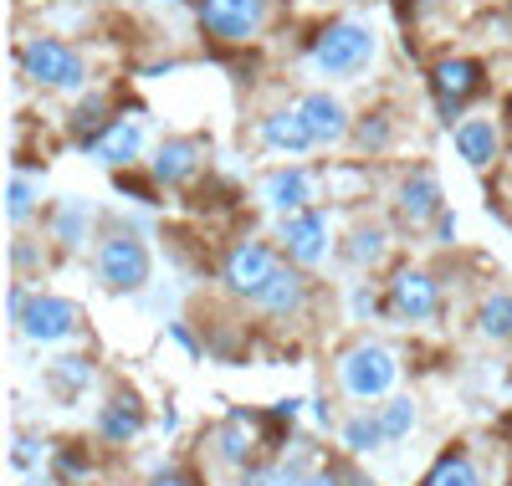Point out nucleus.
<instances>
[{"label": "nucleus", "instance_id": "obj_22", "mask_svg": "<svg viewBox=\"0 0 512 486\" xmlns=\"http://www.w3.org/2000/svg\"><path fill=\"white\" fill-rule=\"evenodd\" d=\"M88 226H93V210L82 205V200H67V205L57 210V241H62V246H77L82 236H88Z\"/></svg>", "mask_w": 512, "mask_h": 486}, {"label": "nucleus", "instance_id": "obj_16", "mask_svg": "<svg viewBox=\"0 0 512 486\" xmlns=\"http://www.w3.org/2000/svg\"><path fill=\"white\" fill-rule=\"evenodd\" d=\"M456 149H461V159L472 164V169H487V164L497 159V123H492V118H466V123H456Z\"/></svg>", "mask_w": 512, "mask_h": 486}, {"label": "nucleus", "instance_id": "obj_27", "mask_svg": "<svg viewBox=\"0 0 512 486\" xmlns=\"http://www.w3.org/2000/svg\"><path fill=\"white\" fill-rule=\"evenodd\" d=\"M246 451H251L246 415H231V420H226V430H221V456H226V461H246Z\"/></svg>", "mask_w": 512, "mask_h": 486}, {"label": "nucleus", "instance_id": "obj_15", "mask_svg": "<svg viewBox=\"0 0 512 486\" xmlns=\"http://www.w3.org/2000/svg\"><path fill=\"white\" fill-rule=\"evenodd\" d=\"M200 169V144L195 139H169L154 154V180L159 185H185L190 174Z\"/></svg>", "mask_w": 512, "mask_h": 486}, {"label": "nucleus", "instance_id": "obj_14", "mask_svg": "<svg viewBox=\"0 0 512 486\" xmlns=\"http://www.w3.org/2000/svg\"><path fill=\"white\" fill-rule=\"evenodd\" d=\"M262 200H267L272 210H282V215H297V210H308L313 185H308L303 169H272L267 185H262Z\"/></svg>", "mask_w": 512, "mask_h": 486}, {"label": "nucleus", "instance_id": "obj_17", "mask_svg": "<svg viewBox=\"0 0 512 486\" xmlns=\"http://www.w3.org/2000/svg\"><path fill=\"white\" fill-rule=\"evenodd\" d=\"M262 144L277 154H303V149H313V134H308L303 113H272V118H262Z\"/></svg>", "mask_w": 512, "mask_h": 486}, {"label": "nucleus", "instance_id": "obj_21", "mask_svg": "<svg viewBox=\"0 0 512 486\" xmlns=\"http://www.w3.org/2000/svg\"><path fill=\"white\" fill-rule=\"evenodd\" d=\"M477 328H482L487 338H512V297H507V292H497V297L482 302Z\"/></svg>", "mask_w": 512, "mask_h": 486}, {"label": "nucleus", "instance_id": "obj_29", "mask_svg": "<svg viewBox=\"0 0 512 486\" xmlns=\"http://www.w3.org/2000/svg\"><path fill=\"white\" fill-rule=\"evenodd\" d=\"M98 128H108V123H103V103H98V98H88V103H82V108L72 113V134L93 144V139H98Z\"/></svg>", "mask_w": 512, "mask_h": 486}, {"label": "nucleus", "instance_id": "obj_23", "mask_svg": "<svg viewBox=\"0 0 512 486\" xmlns=\"http://www.w3.org/2000/svg\"><path fill=\"white\" fill-rule=\"evenodd\" d=\"M36 210V185L26 180V174H11V185H6V215H11V226H26Z\"/></svg>", "mask_w": 512, "mask_h": 486}, {"label": "nucleus", "instance_id": "obj_9", "mask_svg": "<svg viewBox=\"0 0 512 486\" xmlns=\"http://www.w3.org/2000/svg\"><path fill=\"white\" fill-rule=\"evenodd\" d=\"M282 241H287V256L303 261V267H318L328 256V220L318 210H297L282 220Z\"/></svg>", "mask_w": 512, "mask_h": 486}, {"label": "nucleus", "instance_id": "obj_12", "mask_svg": "<svg viewBox=\"0 0 512 486\" xmlns=\"http://www.w3.org/2000/svg\"><path fill=\"white\" fill-rule=\"evenodd\" d=\"M297 113H303L313 144H338V139L349 134V113H344V103H338L333 93H308Z\"/></svg>", "mask_w": 512, "mask_h": 486}, {"label": "nucleus", "instance_id": "obj_24", "mask_svg": "<svg viewBox=\"0 0 512 486\" xmlns=\"http://www.w3.org/2000/svg\"><path fill=\"white\" fill-rule=\"evenodd\" d=\"M410 425H415V405H410V400H390V405L379 410V430H384V440L410 435Z\"/></svg>", "mask_w": 512, "mask_h": 486}, {"label": "nucleus", "instance_id": "obj_33", "mask_svg": "<svg viewBox=\"0 0 512 486\" xmlns=\"http://www.w3.org/2000/svg\"><path fill=\"white\" fill-rule=\"evenodd\" d=\"M436 236H441V241H451V236H456V215H446V210L436 215Z\"/></svg>", "mask_w": 512, "mask_h": 486}, {"label": "nucleus", "instance_id": "obj_11", "mask_svg": "<svg viewBox=\"0 0 512 486\" xmlns=\"http://www.w3.org/2000/svg\"><path fill=\"white\" fill-rule=\"evenodd\" d=\"M400 215L410 220V226H425V220L441 215V180L436 169H410V180L400 185Z\"/></svg>", "mask_w": 512, "mask_h": 486}, {"label": "nucleus", "instance_id": "obj_6", "mask_svg": "<svg viewBox=\"0 0 512 486\" xmlns=\"http://www.w3.org/2000/svg\"><path fill=\"white\" fill-rule=\"evenodd\" d=\"M395 384V359L384 353L379 343H359L344 353V389L359 394V400H374Z\"/></svg>", "mask_w": 512, "mask_h": 486}, {"label": "nucleus", "instance_id": "obj_34", "mask_svg": "<svg viewBox=\"0 0 512 486\" xmlns=\"http://www.w3.org/2000/svg\"><path fill=\"white\" fill-rule=\"evenodd\" d=\"M297 486H333V476H328V471H318V476H308V481H297Z\"/></svg>", "mask_w": 512, "mask_h": 486}, {"label": "nucleus", "instance_id": "obj_5", "mask_svg": "<svg viewBox=\"0 0 512 486\" xmlns=\"http://www.w3.org/2000/svg\"><path fill=\"white\" fill-rule=\"evenodd\" d=\"M16 323L31 343H62V338L77 333V307L67 297H26Z\"/></svg>", "mask_w": 512, "mask_h": 486}, {"label": "nucleus", "instance_id": "obj_3", "mask_svg": "<svg viewBox=\"0 0 512 486\" xmlns=\"http://www.w3.org/2000/svg\"><path fill=\"white\" fill-rule=\"evenodd\" d=\"M98 277L113 287V292H134L149 282V251L134 231H118L98 246Z\"/></svg>", "mask_w": 512, "mask_h": 486}, {"label": "nucleus", "instance_id": "obj_10", "mask_svg": "<svg viewBox=\"0 0 512 486\" xmlns=\"http://www.w3.org/2000/svg\"><path fill=\"white\" fill-rule=\"evenodd\" d=\"M93 149V159L98 164H108V169H128L139 159V149H144V128L134 123V118H108V128L88 144Z\"/></svg>", "mask_w": 512, "mask_h": 486}, {"label": "nucleus", "instance_id": "obj_28", "mask_svg": "<svg viewBox=\"0 0 512 486\" xmlns=\"http://www.w3.org/2000/svg\"><path fill=\"white\" fill-rule=\"evenodd\" d=\"M88 379H93V369L82 364V359H57V364H52V384H57L62 394H77V389H88Z\"/></svg>", "mask_w": 512, "mask_h": 486}, {"label": "nucleus", "instance_id": "obj_25", "mask_svg": "<svg viewBox=\"0 0 512 486\" xmlns=\"http://www.w3.org/2000/svg\"><path fill=\"white\" fill-rule=\"evenodd\" d=\"M354 139H359L364 154H379L384 144H390V113H369V118L354 128Z\"/></svg>", "mask_w": 512, "mask_h": 486}, {"label": "nucleus", "instance_id": "obj_1", "mask_svg": "<svg viewBox=\"0 0 512 486\" xmlns=\"http://www.w3.org/2000/svg\"><path fill=\"white\" fill-rule=\"evenodd\" d=\"M374 57V31L359 21H333L313 36V67L328 77H354Z\"/></svg>", "mask_w": 512, "mask_h": 486}, {"label": "nucleus", "instance_id": "obj_26", "mask_svg": "<svg viewBox=\"0 0 512 486\" xmlns=\"http://www.w3.org/2000/svg\"><path fill=\"white\" fill-rule=\"evenodd\" d=\"M379 440H384L379 415H374V420H369V415H359V420H349V425H344V446H349V451H374Z\"/></svg>", "mask_w": 512, "mask_h": 486}, {"label": "nucleus", "instance_id": "obj_31", "mask_svg": "<svg viewBox=\"0 0 512 486\" xmlns=\"http://www.w3.org/2000/svg\"><path fill=\"white\" fill-rule=\"evenodd\" d=\"M241 486H292V476L287 471H277V466H262V471H246V481Z\"/></svg>", "mask_w": 512, "mask_h": 486}, {"label": "nucleus", "instance_id": "obj_35", "mask_svg": "<svg viewBox=\"0 0 512 486\" xmlns=\"http://www.w3.org/2000/svg\"><path fill=\"white\" fill-rule=\"evenodd\" d=\"M349 486H369V481H364V476H354V481H349Z\"/></svg>", "mask_w": 512, "mask_h": 486}, {"label": "nucleus", "instance_id": "obj_30", "mask_svg": "<svg viewBox=\"0 0 512 486\" xmlns=\"http://www.w3.org/2000/svg\"><path fill=\"white\" fill-rule=\"evenodd\" d=\"M384 256V231H354V246H349V261H359V267H364V261H379Z\"/></svg>", "mask_w": 512, "mask_h": 486}, {"label": "nucleus", "instance_id": "obj_19", "mask_svg": "<svg viewBox=\"0 0 512 486\" xmlns=\"http://www.w3.org/2000/svg\"><path fill=\"white\" fill-rule=\"evenodd\" d=\"M425 486H482V481H477V466L472 461H466L461 451H451V456L436 461V471L425 476Z\"/></svg>", "mask_w": 512, "mask_h": 486}, {"label": "nucleus", "instance_id": "obj_13", "mask_svg": "<svg viewBox=\"0 0 512 486\" xmlns=\"http://www.w3.org/2000/svg\"><path fill=\"white\" fill-rule=\"evenodd\" d=\"M390 302H395L400 318L420 323V318L436 313V282L425 277V272H410V267H405V272L395 277V287H390Z\"/></svg>", "mask_w": 512, "mask_h": 486}, {"label": "nucleus", "instance_id": "obj_4", "mask_svg": "<svg viewBox=\"0 0 512 486\" xmlns=\"http://www.w3.org/2000/svg\"><path fill=\"white\" fill-rule=\"evenodd\" d=\"M267 0H200V26L216 41H246L262 31Z\"/></svg>", "mask_w": 512, "mask_h": 486}, {"label": "nucleus", "instance_id": "obj_8", "mask_svg": "<svg viewBox=\"0 0 512 486\" xmlns=\"http://www.w3.org/2000/svg\"><path fill=\"white\" fill-rule=\"evenodd\" d=\"M431 87H436L441 113L451 118V113H461V103L482 87V62H477V57H446V62H436Z\"/></svg>", "mask_w": 512, "mask_h": 486}, {"label": "nucleus", "instance_id": "obj_18", "mask_svg": "<svg viewBox=\"0 0 512 486\" xmlns=\"http://www.w3.org/2000/svg\"><path fill=\"white\" fill-rule=\"evenodd\" d=\"M303 297H308V287H303V277H297V272H277L267 287H262V297H256V302H262L267 307V313H297V307H303Z\"/></svg>", "mask_w": 512, "mask_h": 486}, {"label": "nucleus", "instance_id": "obj_7", "mask_svg": "<svg viewBox=\"0 0 512 486\" xmlns=\"http://www.w3.org/2000/svg\"><path fill=\"white\" fill-rule=\"evenodd\" d=\"M277 272H282L277 256H272L262 241H241V246L226 256V282H231V292H241V297H262V287H267Z\"/></svg>", "mask_w": 512, "mask_h": 486}, {"label": "nucleus", "instance_id": "obj_2", "mask_svg": "<svg viewBox=\"0 0 512 486\" xmlns=\"http://www.w3.org/2000/svg\"><path fill=\"white\" fill-rule=\"evenodd\" d=\"M21 72L31 82H41V87H67V93L88 82L82 57L67 47V41H57V36H31L26 47H21Z\"/></svg>", "mask_w": 512, "mask_h": 486}, {"label": "nucleus", "instance_id": "obj_20", "mask_svg": "<svg viewBox=\"0 0 512 486\" xmlns=\"http://www.w3.org/2000/svg\"><path fill=\"white\" fill-rule=\"evenodd\" d=\"M98 425H103V435H108V440H134V435H139V425H144V415H139L134 405H128V400H113V405L103 410V420H98Z\"/></svg>", "mask_w": 512, "mask_h": 486}, {"label": "nucleus", "instance_id": "obj_32", "mask_svg": "<svg viewBox=\"0 0 512 486\" xmlns=\"http://www.w3.org/2000/svg\"><path fill=\"white\" fill-rule=\"evenodd\" d=\"M149 486H190V476H185V471H159Z\"/></svg>", "mask_w": 512, "mask_h": 486}]
</instances>
